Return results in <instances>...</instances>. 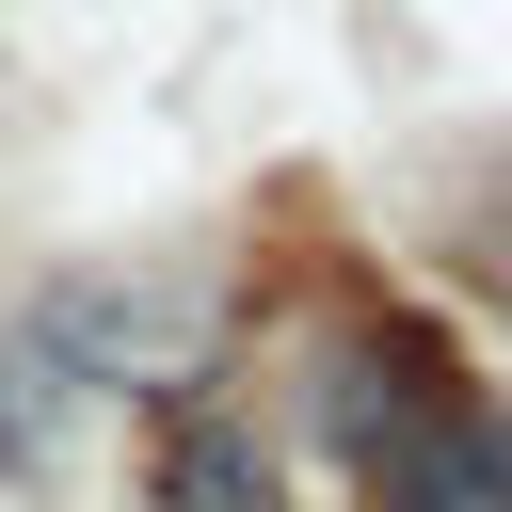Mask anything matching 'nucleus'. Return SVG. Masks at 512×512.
Returning <instances> with one entry per match:
<instances>
[{"instance_id": "f257e3e1", "label": "nucleus", "mask_w": 512, "mask_h": 512, "mask_svg": "<svg viewBox=\"0 0 512 512\" xmlns=\"http://www.w3.org/2000/svg\"><path fill=\"white\" fill-rule=\"evenodd\" d=\"M352 464H368V512H512V416L496 400H416Z\"/></svg>"}, {"instance_id": "f03ea898", "label": "nucleus", "mask_w": 512, "mask_h": 512, "mask_svg": "<svg viewBox=\"0 0 512 512\" xmlns=\"http://www.w3.org/2000/svg\"><path fill=\"white\" fill-rule=\"evenodd\" d=\"M160 512H272V448L240 416H176L160 432Z\"/></svg>"}]
</instances>
